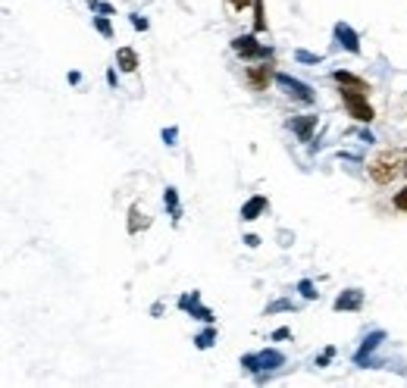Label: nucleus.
I'll return each mask as SVG.
<instances>
[{"mask_svg":"<svg viewBox=\"0 0 407 388\" xmlns=\"http://www.w3.org/2000/svg\"><path fill=\"white\" fill-rule=\"evenodd\" d=\"M366 169H370V179L376 185H392L398 176H404V172H407V151L389 147V151L376 153Z\"/></svg>","mask_w":407,"mask_h":388,"instance_id":"1","label":"nucleus"},{"mask_svg":"<svg viewBox=\"0 0 407 388\" xmlns=\"http://www.w3.org/2000/svg\"><path fill=\"white\" fill-rule=\"evenodd\" d=\"M338 95H342L345 106H348V113L357 119V123H373L376 113H373V106L366 104V95H360V91H345V88L338 91Z\"/></svg>","mask_w":407,"mask_h":388,"instance_id":"2","label":"nucleus"},{"mask_svg":"<svg viewBox=\"0 0 407 388\" xmlns=\"http://www.w3.org/2000/svg\"><path fill=\"white\" fill-rule=\"evenodd\" d=\"M242 363L248 366L251 373H260V370H273V366H282L285 357L279 351H260V354H248V357H242Z\"/></svg>","mask_w":407,"mask_h":388,"instance_id":"3","label":"nucleus"},{"mask_svg":"<svg viewBox=\"0 0 407 388\" xmlns=\"http://www.w3.org/2000/svg\"><path fill=\"white\" fill-rule=\"evenodd\" d=\"M232 50H235L238 57H244V60L270 57V50H266L263 44H257V38H254V35H242V38H235V41H232Z\"/></svg>","mask_w":407,"mask_h":388,"instance_id":"4","label":"nucleus"},{"mask_svg":"<svg viewBox=\"0 0 407 388\" xmlns=\"http://www.w3.org/2000/svg\"><path fill=\"white\" fill-rule=\"evenodd\" d=\"M332 82H336L338 88H345V91H360V95H370V85H366L360 76H354V72L336 69V72H332Z\"/></svg>","mask_w":407,"mask_h":388,"instance_id":"5","label":"nucleus"},{"mask_svg":"<svg viewBox=\"0 0 407 388\" xmlns=\"http://www.w3.org/2000/svg\"><path fill=\"white\" fill-rule=\"evenodd\" d=\"M276 82L282 85L285 91H289V95H295L298 100H304V104H313V91L307 88L304 82H298V78H291V76H285V72H279L276 76Z\"/></svg>","mask_w":407,"mask_h":388,"instance_id":"6","label":"nucleus"},{"mask_svg":"<svg viewBox=\"0 0 407 388\" xmlns=\"http://www.w3.org/2000/svg\"><path fill=\"white\" fill-rule=\"evenodd\" d=\"M244 76H248V85L254 91H266V88H270V82H273V69L266 63L248 66V72H244Z\"/></svg>","mask_w":407,"mask_h":388,"instance_id":"7","label":"nucleus"},{"mask_svg":"<svg viewBox=\"0 0 407 388\" xmlns=\"http://www.w3.org/2000/svg\"><path fill=\"white\" fill-rule=\"evenodd\" d=\"M332 307H336V310H360V307H364V291H357V289L342 291Z\"/></svg>","mask_w":407,"mask_h":388,"instance_id":"8","label":"nucleus"},{"mask_svg":"<svg viewBox=\"0 0 407 388\" xmlns=\"http://www.w3.org/2000/svg\"><path fill=\"white\" fill-rule=\"evenodd\" d=\"M336 38L345 44V50H351V53H360V38H357V32L351 29L348 22H338L336 25Z\"/></svg>","mask_w":407,"mask_h":388,"instance_id":"9","label":"nucleus"},{"mask_svg":"<svg viewBox=\"0 0 407 388\" xmlns=\"http://www.w3.org/2000/svg\"><path fill=\"white\" fill-rule=\"evenodd\" d=\"M179 307H182V310H191L198 319H204V323H213V313L198 304V294H182V298H179Z\"/></svg>","mask_w":407,"mask_h":388,"instance_id":"10","label":"nucleus"},{"mask_svg":"<svg viewBox=\"0 0 407 388\" xmlns=\"http://www.w3.org/2000/svg\"><path fill=\"white\" fill-rule=\"evenodd\" d=\"M313 125H317V116H301V119H291L289 129L298 135V141H310Z\"/></svg>","mask_w":407,"mask_h":388,"instance_id":"11","label":"nucleus"},{"mask_svg":"<svg viewBox=\"0 0 407 388\" xmlns=\"http://www.w3.org/2000/svg\"><path fill=\"white\" fill-rule=\"evenodd\" d=\"M148 226H151V216L142 210V207L135 204V207L129 210V232H132V235H138V232L148 229Z\"/></svg>","mask_w":407,"mask_h":388,"instance_id":"12","label":"nucleus"},{"mask_svg":"<svg viewBox=\"0 0 407 388\" xmlns=\"http://www.w3.org/2000/svg\"><path fill=\"white\" fill-rule=\"evenodd\" d=\"M263 210H266V198H263V194H257V198H251L248 204L242 207V219H244V223H251V219H257Z\"/></svg>","mask_w":407,"mask_h":388,"instance_id":"13","label":"nucleus"},{"mask_svg":"<svg viewBox=\"0 0 407 388\" xmlns=\"http://www.w3.org/2000/svg\"><path fill=\"white\" fill-rule=\"evenodd\" d=\"M116 66L123 72H135L138 69V53L132 50V48H119L116 50Z\"/></svg>","mask_w":407,"mask_h":388,"instance_id":"14","label":"nucleus"},{"mask_svg":"<svg viewBox=\"0 0 407 388\" xmlns=\"http://www.w3.org/2000/svg\"><path fill=\"white\" fill-rule=\"evenodd\" d=\"M382 338H385V335H382V332H373V335H370V338H366V341H364V347H360V351H357V357H354V360H357V363H360V366H364V363H366V357H370V354H373V347H376V345H379V341H382Z\"/></svg>","mask_w":407,"mask_h":388,"instance_id":"15","label":"nucleus"},{"mask_svg":"<svg viewBox=\"0 0 407 388\" xmlns=\"http://www.w3.org/2000/svg\"><path fill=\"white\" fill-rule=\"evenodd\" d=\"M163 204L170 207V213H172V219H179V194H176V188H166V194H163Z\"/></svg>","mask_w":407,"mask_h":388,"instance_id":"16","label":"nucleus"},{"mask_svg":"<svg viewBox=\"0 0 407 388\" xmlns=\"http://www.w3.org/2000/svg\"><path fill=\"white\" fill-rule=\"evenodd\" d=\"M213 341H216V329H204L201 335L195 338V345L201 347V351H207V347H213Z\"/></svg>","mask_w":407,"mask_h":388,"instance_id":"17","label":"nucleus"},{"mask_svg":"<svg viewBox=\"0 0 407 388\" xmlns=\"http://www.w3.org/2000/svg\"><path fill=\"white\" fill-rule=\"evenodd\" d=\"M266 29V16H263V0H254V32Z\"/></svg>","mask_w":407,"mask_h":388,"instance_id":"18","label":"nucleus"},{"mask_svg":"<svg viewBox=\"0 0 407 388\" xmlns=\"http://www.w3.org/2000/svg\"><path fill=\"white\" fill-rule=\"evenodd\" d=\"M95 29L101 32L104 38H113V25L106 22V16H95Z\"/></svg>","mask_w":407,"mask_h":388,"instance_id":"19","label":"nucleus"},{"mask_svg":"<svg viewBox=\"0 0 407 388\" xmlns=\"http://www.w3.org/2000/svg\"><path fill=\"white\" fill-rule=\"evenodd\" d=\"M298 289H301V294H304V298H307V300L319 298V291H313V285H310V282H307V279H304V282H301V285H298Z\"/></svg>","mask_w":407,"mask_h":388,"instance_id":"20","label":"nucleus"},{"mask_svg":"<svg viewBox=\"0 0 407 388\" xmlns=\"http://www.w3.org/2000/svg\"><path fill=\"white\" fill-rule=\"evenodd\" d=\"M332 357H336V347H326V351H323V354H319L317 366H326V363H329V360H332Z\"/></svg>","mask_w":407,"mask_h":388,"instance_id":"21","label":"nucleus"},{"mask_svg":"<svg viewBox=\"0 0 407 388\" xmlns=\"http://www.w3.org/2000/svg\"><path fill=\"white\" fill-rule=\"evenodd\" d=\"M395 207H398V210H401V213L407 210V188H404V191H398V194H395Z\"/></svg>","mask_w":407,"mask_h":388,"instance_id":"22","label":"nucleus"},{"mask_svg":"<svg viewBox=\"0 0 407 388\" xmlns=\"http://www.w3.org/2000/svg\"><path fill=\"white\" fill-rule=\"evenodd\" d=\"M298 60H301V63H319V57H313V53H307V50H298Z\"/></svg>","mask_w":407,"mask_h":388,"instance_id":"23","label":"nucleus"},{"mask_svg":"<svg viewBox=\"0 0 407 388\" xmlns=\"http://www.w3.org/2000/svg\"><path fill=\"white\" fill-rule=\"evenodd\" d=\"M176 135H179L176 129H166V132H163V141H166V144H176Z\"/></svg>","mask_w":407,"mask_h":388,"instance_id":"24","label":"nucleus"},{"mask_svg":"<svg viewBox=\"0 0 407 388\" xmlns=\"http://www.w3.org/2000/svg\"><path fill=\"white\" fill-rule=\"evenodd\" d=\"M132 25H135V29H148V19H142V16H132Z\"/></svg>","mask_w":407,"mask_h":388,"instance_id":"25","label":"nucleus"},{"mask_svg":"<svg viewBox=\"0 0 407 388\" xmlns=\"http://www.w3.org/2000/svg\"><path fill=\"white\" fill-rule=\"evenodd\" d=\"M229 4L235 6V10H244V6H251V4H254V0H229Z\"/></svg>","mask_w":407,"mask_h":388,"instance_id":"26","label":"nucleus"},{"mask_svg":"<svg viewBox=\"0 0 407 388\" xmlns=\"http://www.w3.org/2000/svg\"><path fill=\"white\" fill-rule=\"evenodd\" d=\"M289 335H291L289 329H276V332H273V341H279V338H289Z\"/></svg>","mask_w":407,"mask_h":388,"instance_id":"27","label":"nucleus"},{"mask_svg":"<svg viewBox=\"0 0 407 388\" xmlns=\"http://www.w3.org/2000/svg\"><path fill=\"white\" fill-rule=\"evenodd\" d=\"M244 242H248V247H257V244H260V238H257V235H248Z\"/></svg>","mask_w":407,"mask_h":388,"instance_id":"28","label":"nucleus"}]
</instances>
